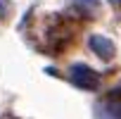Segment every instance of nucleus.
Segmentation results:
<instances>
[{"label":"nucleus","instance_id":"nucleus-2","mask_svg":"<svg viewBox=\"0 0 121 119\" xmlns=\"http://www.w3.org/2000/svg\"><path fill=\"white\" fill-rule=\"evenodd\" d=\"M88 45H90V50H93L100 60H112V57H114V43H112L109 38L100 36V33L90 36V38H88Z\"/></svg>","mask_w":121,"mask_h":119},{"label":"nucleus","instance_id":"nucleus-1","mask_svg":"<svg viewBox=\"0 0 121 119\" xmlns=\"http://www.w3.org/2000/svg\"><path fill=\"white\" fill-rule=\"evenodd\" d=\"M69 79H71L74 86H78V88H83V91H95L97 83H100V76H97L88 64H71Z\"/></svg>","mask_w":121,"mask_h":119},{"label":"nucleus","instance_id":"nucleus-3","mask_svg":"<svg viewBox=\"0 0 121 119\" xmlns=\"http://www.w3.org/2000/svg\"><path fill=\"white\" fill-rule=\"evenodd\" d=\"M78 5H83V7H88V10H95L97 7V0H76Z\"/></svg>","mask_w":121,"mask_h":119},{"label":"nucleus","instance_id":"nucleus-4","mask_svg":"<svg viewBox=\"0 0 121 119\" xmlns=\"http://www.w3.org/2000/svg\"><path fill=\"white\" fill-rule=\"evenodd\" d=\"M5 10H7V0H0V17L5 14Z\"/></svg>","mask_w":121,"mask_h":119}]
</instances>
